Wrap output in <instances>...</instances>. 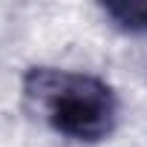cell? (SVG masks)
I'll list each match as a JSON object with an SVG mask.
<instances>
[{
	"label": "cell",
	"instance_id": "obj_1",
	"mask_svg": "<svg viewBox=\"0 0 147 147\" xmlns=\"http://www.w3.org/2000/svg\"><path fill=\"white\" fill-rule=\"evenodd\" d=\"M23 107L49 130L75 141H104L118 127L115 90L90 72L29 66L20 78Z\"/></svg>",
	"mask_w": 147,
	"mask_h": 147
},
{
	"label": "cell",
	"instance_id": "obj_2",
	"mask_svg": "<svg viewBox=\"0 0 147 147\" xmlns=\"http://www.w3.org/2000/svg\"><path fill=\"white\" fill-rule=\"evenodd\" d=\"M104 18L113 20V26L133 32V35H147V0H118V3H101Z\"/></svg>",
	"mask_w": 147,
	"mask_h": 147
}]
</instances>
